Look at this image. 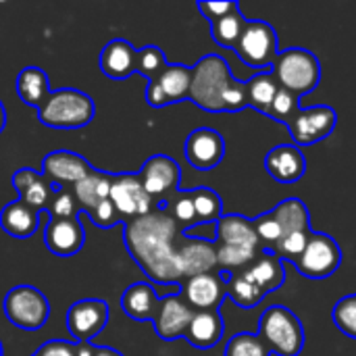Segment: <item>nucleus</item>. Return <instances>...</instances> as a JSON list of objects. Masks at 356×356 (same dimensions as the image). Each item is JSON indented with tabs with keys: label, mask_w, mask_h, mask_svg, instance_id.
Listing matches in <instances>:
<instances>
[{
	"label": "nucleus",
	"mask_w": 356,
	"mask_h": 356,
	"mask_svg": "<svg viewBox=\"0 0 356 356\" xmlns=\"http://www.w3.org/2000/svg\"><path fill=\"white\" fill-rule=\"evenodd\" d=\"M177 234L179 225L161 207L125 223L127 252L154 284L171 286L184 280L177 261Z\"/></svg>",
	"instance_id": "obj_1"
},
{
	"label": "nucleus",
	"mask_w": 356,
	"mask_h": 356,
	"mask_svg": "<svg viewBox=\"0 0 356 356\" xmlns=\"http://www.w3.org/2000/svg\"><path fill=\"white\" fill-rule=\"evenodd\" d=\"M94 100L86 92L63 88L48 94L46 102L38 108V119L52 129H79L94 119Z\"/></svg>",
	"instance_id": "obj_2"
},
{
	"label": "nucleus",
	"mask_w": 356,
	"mask_h": 356,
	"mask_svg": "<svg viewBox=\"0 0 356 356\" xmlns=\"http://www.w3.org/2000/svg\"><path fill=\"white\" fill-rule=\"evenodd\" d=\"M232 79L227 60L217 54H207L192 67L190 100L202 111L223 113V94Z\"/></svg>",
	"instance_id": "obj_3"
},
{
	"label": "nucleus",
	"mask_w": 356,
	"mask_h": 356,
	"mask_svg": "<svg viewBox=\"0 0 356 356\" xmlns=\"http://www.w3.org/2000/svg\"><path fill=\"white\" fill-rule=\"evenodd\" d=\"M259 338L277 356H298L305 348V327L286 307H269L261 315Z\"/></svg>",
	"instance_id": "obj_4"
},
{
	"label": "nucleus",
	"mask_w": 356,
	"mask_h": 356,
	"mask_svg": "<svg viewBox=\"0 0 356 356\" xmlns=\"http://www.w3.org/2000/svg\"><path fill=\"white\" fill-rule=\"evenodd\" d=\"M273 75L280 83V88L292 92L294 96L311 94L319 81H321V63L319 58L305 48H288L280 52Z\"/></svg>",
	"instance_id": "obj_5"
},
{
	"label": "nucleus",
	"mask_w": 356,
	"mask_h": 356,
	"mask_svg": "<svg viewBox=\"0 0 356 356\" xmlns=\"http://www.w3.org/2000/svg\"><path fill=\"white\" fill-rule=\"evenodd\" d=\"M4 315L15 327L23 332H38L50 317V302L44 292L33 286H15L4 296Z\"/></svg>",
	"instance_id": "obj_6"
},
{
	"label": "nucleus",
	"mask_w": 356,
	"mask_h": 356,
	"mask_svg": "<svg viewBox=\"0 0 356 356\" xmlns=\"http://www.w3.org/2000/svg\"><path fill=\"white\" fill-rule=\"evenodd\" d=\"M234 52L246 67L261 69V73L267 71L280 56L277 33L273 25L267 21H248Z\"/></svg>",
	"instance_id": "obj_7"
},
{
	"label": "nucleus",
	"mask_w": 356,
	"mask_h": 356,
	"mask_svg": "<svg viewBox=\"0 0 356 356\" xmlns=\"http://www.w3.org/2000/svg\"><path fill=\"white\" fill-rule=\"evenodd\" d=\"M340 265H342V250L338 242L327 234H315V232L302 257L294 263L298 273L309 280H325L334 275Z\"/></svg>",
	"instance_id": "obj_8"
},
{
	"label": "nucleus",
	"mask_w": 356,
	"mask_h": 356,
	"mask_svg": "<svg viewBox=\"0 0 356 356\" xmlns=\"http://www.w3.org/2000/svg\"><path fill=\"white\" fill-rule=\"evenodd\" d=\"M108 198H111V202L115 204L117 213L121 215V219L125 223L131 221V219L144 217V215L154 211L152 196L146 192L140 175H134V173H119V175H115Z\"/></svg>",
	"instance_id": "obj_9"
},
{
	"label": "nucleus",
	"mask_w": 356,
	"mask_h": 356,
	"mask_svg": "<svg viewBox=\"0 0 356 356\" xmlns=\"http://www.w3.org/2000/svg\"><path fill=\"white\" fill-rule=\"evenodd\" d=\"M338 123V113L332 106H309L300 108L288 123L292 140L298 146H311L332 136Z\"/></svg>",
	"instance_id": "obj_10"
},
{
	"label": "nucleus",
	"mask_w": 356,
	"mask_h": 356,
	"mask_svg": "<svg viewBox=\"0 0 356 356\" xmlns=\"http://www.w3.org/2000/svg\"><path fill=\"white\" fill-rule=\"evenodd\" d=\"M108 323V305L100 298H86L67 311V330L75 342H90Z\"/></svg>",
	"instance_id": "obj_11"
},
{
	"label": "nucleus",
	"mask_w": 356,
	"mask_h": 356,
	"mask_svg": "<svg viewBox=\"0 0 356 356\" xmlns=\"http://www.w3.org/2000/svg\"><path fill=\"white\" fill-rule=\"evenodd\" d=\"M184 154L196 171H213L225 156V140L211 127H198L186 138Z\"/></svg>",
	"instance_id": "obj_12"
},
{
	"label": "nucleus",
	"mask_w": 356,
	"mask_h": 356,
	"mask_svg": "<svg viewBox=\"0 0 356 356\" xmlns=\"http://www.w3.org/2000/svg\"><path fill=\"white\" fill-rule=\"evenodd\" d=\"M94 167L81 156L71 150H54L42 159V175L52 184V188L65 190L67 184L75 186L83 177H88Z\"/></svg>",
	"instance_id": "obj_13"
},
{
	"label": "nucleus",
	"mask_w": 356,
	"mask_h": 356,
	"mask_svg": "<svg viewBox=\"0 0 356 356\" xmlns=\"http://www.w3.org/2000/svg\"><path fill=\"white\" fill-rule=\"evenodd\" d=\"M44 244L46 248L60 259L75 257L86 244V227L79 217H50L44 227Z\"/></svg>",
	"instance_id": "obj_14"
},
{
	"label": "nucleus",
	"mask_w": 356,
	"mask_h": 356,
	"mask_svg": "<svg viewBox=\"0 0 356 356\" xmlns=\"http://www.w3.org/2000/svg\"><path fill=\"white\" fill-rule=\"evenodd\" d=\"M192 317H194V309L186 302V298L181 294H169L161 298L152 325L161 340L171 342L186 336Z\"/></svg>",
	"instance_id": "obj_15"
},
{
	"label": "nucleus",
	"mask_w": 356,
	"mask_h": 356,
	"mask_svg": "<svg viewBox=\"0 0 356 356\" xmlns=\"http://www.w3.org/2000/svg\"><path fill=\"white\" fill-rule=\"evenodd\" d=\"M227 282H229V277L225 280L217 271L196 275V277L186 280V284L181 286V296L194 309V313L219 311L223 298L227 296Z\"/></svg>",
	"instance_id": "obj_16"
},
{
	"label": "nucleus",
	"mask_w": 356,
	"mask_h": 356,
	"mask_svg": "<svg viewBox=\"0 0 356 356\" xmlns=\"http://www.w3.org/2000/svg\"><path fill=\"white\" fill-rule=\"evenodd\" d=\"M140 179L146 188V192L154 198H165L173 192H177L181 181V169L179 163L167 154H154L150 156L140 171Z\"/></svg>",
	"instance_id": "obj_17"
},
{
	"label": "nucleus",
	"mask_w": 356,
	"mask_h": 356,
	"mask_svg": "<svg viewBox=\"0 0 356 356\" xmlns=\"http://www.w3.org/2000/svg\"><path fill=\"white\" fill-rule=\"evenodd\" d=\"M177 261H179L181 275L186 280L204 275V273H213L219 269L217 246L213 240H204V238H188L186 236L177 244Z\"/></svg>",
	"instance_id": "obj_18"
},
{
	"label": "nucleus",
	"mask_w": 356,
	"mask_h": 356,
	"mask_svg": "<svg viewBox=\"0 0 356 356\" xmlns=\"http://www.w3.org/2000/svg\"><path fill=\"white\" fill-rule=\"evenodd\" d=\"M265 169L280 184H296L307 171V159L296 144H280L267 152Z\"/></svg>",
	"instance_id": "obj_19"
},
{
	"label": "nucleus",
	"mask_w": 356,
	"mask_h": 356,
	"mask_svg": "<svg viewBox=\"0 0 356 356\" xmlns=\"http://www.w3.org/2000/svg\"><path fill=\"white\" fill-rule=\"evenodd\" d=\"M10 184L19 192V200L38 213L48 211L54 200V194H56L52 184L42 173H35L31 169L15 171V175L10 177Z\"/></svg>",
	"instance_id": "obj_20"
},
{
	"label": "nucleus",
	"mask_w": 356,
	"mask_h": 356,
	"mask_svg": "<svg viewBox=\"0 0 356 356\" xmlns=\"http://www.w3.org/2000/svg\"><path fill=\"white\" fill-rule=\"evenodd\" d=\"M215 244L229 248H252L261 250V242L257 238L254 221L244 215H223L215 223Z\"/></svg>",
	"instance_id": "obj_21"
},
{
	"label": "nucleus",
	"mask_w": 356,
	"mask_h": 356,
	"mask_svg": "<svg viewBox=\"0 0 356 356\" xmlns=\"http://www.w3.org/2000/svg\"><path fill=\"white\" fill-rule=\"evenodd\" d=\"M138 50L127 40H111L100 52V71L111 79H127L136 73Z\"/></svg>",
	"instance_id": "obj_22"
},
{
	"label": "nucleus",
	"mask_w": 356,
	"mask_h": 356,
	"mask_svg": "<svg viewBox=\"0 0 356 356\" xmlns=\"http://www.w3.org/2000/svg\"><path fill=\"white\" fill-rule=\"evenodd\" d=\"M223 332H225V323H223V317L219 315V311H198V313H194L184 338L194 348L209 350L221 342Z\"/></svg>",
	"instance_id": "obj_23"
},
{
	"label": "nucleus",
	"mask_w": 356,
	"mask_h": 356,
	"mask_svg": "<svg viewBox=\"0 0 356 356\" xmlns=\"http://www.w3.org/2000/svg\"><path fill=\"white\" fill-rule=\"evenodd\" d=\"M159 302L161 298L156 296V290L144 282L131 284L121 296V309L134 321H152L159 311Z\"/></svg>",
	"instance_id": "obj_24"
},
{
	"label": "nucleus",
	"mask_w": 356,
	"mask_h": 356,
	"mask_svg": "<svg viewBox=\"0 0 356 356\" xmlns=\"http://www.w3.org/2000/svg\"><path fill=\"white\" fill-rule=\"evenodd\" d=\"M40 215L38 211H33L31 207H27L21 200L8 202L2 213H0V227L17 240H25L31 238L38 227H40Z\"/></svg>",
	"instance_id": "obj_25"
},
{
	"label": "nucleus",
	"mask_w": 356,
	"mask_h": 356,
	"mask_svg": "<svg viewBox=\"0 0 356 356\" xmlns=\"http://www.w3.org/2000/svg\"><path fill=\"white\" fill-rule=\"evenodd\" d=\"M113 177L115 175H108V173H102V171H92L88 177H83L81 181H77L73 186V196H75V202L77 207L88 215L92 213L100 202L108 200L111 196V186H113Z\"/></svg>",
	"instance_id": "obj_26"
},
{
	"label": "nucleus",
	"mask_w": 356,
	"mask_h": 356,
	"mask_svg": "<svg viewBox=\"0 0 356 356\" xmlns=\"http://www.w3.org/2000/svg\"><path fill=\"white\" fill-rule=\"evenodd\" d=\"M244 275L263 292V294H269L273 290H280L286 282V271H284V265L277 257L265 252V254H259L257 261L244 269Z\"/></svg>",
	"instance_id": "obj_27"
},
{
	"label": "nucleus",
	"mask_w": 356,
	"mask_h": 356,
	"mask_svg": "<svg viewBox=\"0 0 356 356\" xmlns=\"http://www.w3.org/2000/svg\"><path fill=\"white\" fill-rule=\"evenodd\" d=\"M17 94L19 98L33 108H40L50 94V79L40 67H23L17 75Z\"/></svg>",
	"instance_id": "obj_28"
},
{
	"label": "nucleus",
	"mask_w": 356,
	"mask_h": 356,
	"mask_svg": "<svg viewBox=\"0 0 356 356\" xmlns=\"http://www.w3.org/2000/svg\"><path fill=\"white\" fill-rule=\"evenodd\" d=\"M159 88L163 90L169 104L190 100V86H192V69L186 65H167V69L156 79Z\"/></svg>",
	"instance_id": "obj_29"
},
{
	"label": "nucleus",
	"mask_w": 356,
	"mask_h": 356,
	"mask_svg": "<svg viewBox=\"0 0 356 356\" xmlns=\"http://www.w3.org/2000/svg\"><path fill=\"white\" fill-rule=\"evenodd\" d=\"M280 92V83L273 75V71L257 73L246 81V94H248V106L259 113H269L275 94Z\"/></svg>",
	"instance_id": "obj_30"
},
{
	"label": "nucleus",
	"mask_w": 356,
	"mask_h": 356,
	"mask_svg": "<svg viewBox=\"0 0 356 356\" xmlns=\"http://www.w3.org/2000/svg\"><path fill=\"white\" fill-rule=\"evenodd\" d=\"M275 219L280 221L284 236L296 234V232H311V215L302 200L298 198H286L273 209Z\"/></svg>",
	"instance_id": "obj_31"
},
{
	"label": "nucleus",
	"mask_w": 356,
	"mask_h": 356,
	"mask_svg": "<svg viewBox=\"0 0 356 356\" xmlns=\"http://www.w3.org/2000/svg\"><path fill=\"white\" fill-rule=\"evenodd\" d=\"M246 17L242 15L240 8H236L234 13L225 15L223 19L215 21L211 25V31H213V40L219 44V46H225V48H236L240 38H242V31L246 27Z\"/></svg>",
	"instance_id": "obj_32"
},
{
	"label": "nucleus",
	"mask_w": 356,
	"mask_h": 356,
	"mask_svg": "<svg viewBox=\"0 0 356 356\" xmlns=\"http://www.w3.org/2000/svg\"><path fill=\"white\" fill-rule=\"evenodd\" d=\"M227 296L240 307V309H254L261 305L265 294L244 275V271L232 273L227 282Z\"/></svg>",
	"instance_id": "obj_33"
},
{
	"label": "nucleus",
	"mask_w": 356,
	"mask_h": 356,
	"mask_svg": "<svg viewBox=\"0 0 356 356\" xmlns=\"http://www.w3.org/2000/svg\"><path fill=\"white\" fill-rule=\"evenodd\" d=\"M192 200H194L198 225L200 223H217L223 217V204L215 190L196 188V190H192Z\"/></svg>",
	"instance_id": "obj_34"
},
{
	"label": "nucleus",
	"mask_w": 356,
	"mask_h": 356,
	"mask_svg": "<svg viewBox=\"0 0 356 356\" xmlns=\"http://www.w3.org/2000/svg\"><path fill=\"white\" fill-rule=\"evenodd\" d=\"M161 209H165L173 221L179 225V229H192L198 225V219H196V209H194V200H192V192H177L169 204L167 202H161L159 204Z\"/></svg>",
	"instance_id": "obj_35"
},
{
	"label": "nucleus",
	"mask_w": 356,
	"mask_h": 356,
	"mask_svg": "<svg viewBox=\"0 0 356 356\" xmlns=\"http://www.w3.org/2000/svg\"><path fill=\"white\" fill-rule=\"evenodd\" d=\"M167 58L159 46H144L138 50V63H136V73L144 75L148 81H156L161 73L167 69Z\"/></svg>",
	"instance_id": "obj_36"
},
{
	"label": "nucleus",
	"mask_w": 356,
	"mask_h": 356,
	"mask_svg": "<svg viewBox=\"0 0 356 356\" xmlns=\"http://www.w3.org/2000/svg\"><path fill=\"white\" fill-rule=\"evenodd\" d=\"M254 229H257V238L261 242V248H265V252H273V248L280 244V240L284 238V229L280 225V221L275 219L273 211L263 213L261 217H257L254 221Z\"/></svg>",
	"instance_id": "obj_37"
},
{
	"label": "nucleus",
	"mask_w": 356,
	"mask_h": 356,
	"mask_svg": "<svg viewBox=\"0 0 356 356\" xmlns=\"http://www.w3.org/2000/svg\"><path fill=\"white\" fill-rule=\"evenodd\" d=\"M225 356H271V353L257 334L242 332L227 342Z\"/></svg>",
	"instance_id": "obj_38"
},
{
	"label": "nucleus",
	"mask_w": 356,
	"mask_h": 356,
	"mask_svg": "<svg viewBox=\"0 0 356 356\" xmlns=\"http://www.w3.org/2000/svg\"><path fill=\"white\" fill-rule=\"evenodd\" d=\"M311 236H313V232H296V234H288V236H284L282 240H280V244L273 248V257H277L280 261H290V263H296L300 257H302V252H305V248H307V244H309V240H311Z\"/></svg>",
	"instance_id": "obj_39"
},
{
	"label": "nucleus",
	"mask_w": 356,
	"mask_h": 356,
	"mask_svg": "<svg viewBox=\"0 0 356 356\" xmlns=\"http://www.w3.org/2000/svg\"><path fill=\"white\" fill-rule=\"evenodd\" d=\"M332 319L342 334H346L348 338H356V294H348L336 302Z\"/></svg>",
	"instance_id": "obj_40"
},
{
	"label": "nucleus",
	"mask_w": 356,
	"mask_h": 356,
	"mask_svg": "<svg viewBox=\"0 0 356 356\" xmlns=\"http://www.w3.org/2000/svg\"><path fill=\"white\" fill-rule=\"evenodd\" d=\"M298 111H300L298 96H294L292 92H288V90L280 88V92L275 94L273 104H271V108H269L267 117H271V119H275V121H280V123L288 125V123L294 119V115H296Z\"/></svg>",
	"instance_id": "obj_41"
},
{
	"label": "nucleus",
	"mask_w": 356,
	"mask_h": 356,
	"mask_svg": "<svg viewBox=\"0 0 356 356\" xmlns=\"http://www.w3.org/2000/svg\"><path fill=\"white\" fill-rule=\"evenodd\" d=\"M88 217H90V221H92L96 227H102V229H108V227H115V225H119V223H125V221L121 219V215L117 213L115 204L111 202V198L104 200V202H100L92 213H88Z\"/></svg>",
	"instance_id": "obj_42"
},
{
	"label": "nucleus",
	"mask_w": 356,
	"mask_h": 356,
	"mask_svg": "<svg viewBox=\"0 0 356 356\" xmlns=\"http://www.w3.org/2000/svg\"><path fill=\"white\" fill-rule=\"evenodd\" d=\"M248 106V94H246V83L232 79V83L227 86L225 94H223V111L227 113H238L242 108Z\"/></svg>",
	"instance_id": "obj_43"
},
{
	"label": "nucleus",
	"mask_w": 356,
	"mask_h": 356,
	"mask_svg": "<svg viewBox=\"0 0 356 356\" xmlns=\"http://www.w3.org/2000/svg\"><path fill=\"white\" fill-rule=\"evenodd\" d=\"M50 217H58V219H65V217H77V202H75V196L73 192H67V190H58L54 194V200L50 204Z\"/></svg>",
	"instance_id": "obj_44"
},
{
	"label": "nucleus",
	"mask_w": 356,
	"mask_h": 356,
	"mask_svg": "<svg viewBox=\"0 0 356 356\" xmlns=\"http://www.w3.org/2000/svg\"><path fill=\"white\" fill-rule=\"evenodd\" d=\"M238 6V2H232V0H223V2H198V10L204 15V19L211 21V25L219 19H223L225 15L234 13Z\"/></svg>",
	"instance_id": "obj_45"
},
{
	"label": "nucleus",
	"mask_w": 356,
	"mask_h": 356,
	"mask_svg": "<svg viewBox=\"0 0 356 356\" xmlns=\"http://www.w3.org/2000/svg\"><path fill=\"white\" fill-rule=\"evenodd\" d=\"M33 356H77L75 355V344L65 342V340H50L38 348Z\"/></svg>",
	"instance_id": "obj_46"
},
{
	"label": "nucleus",
	"mask_w": 356,
	"mask_h": 356,
	"mask_svg": "<svg viewBox=\"0 0 356 356\" xmlns=\"http://www.w3.org/2000/svg\"><path fill=\"white\" fill-rule=\"evenodd\" d=\"M146 102H148L152 108H163V106L169 104L167 98H165V94H163V90L159 88L156 81H148V88H146Z\"/></svg>",
	"instance_id": "obj_47"
},
{
	"label": "nucleus",
	"mask_w": 356,
	"mask_h": 356,
	"mask_svg": "<svg viewBox=\"0 0 356 356\" xmlns=\"http://www.w3.org/2000/svg\"><path fill=\"white\" fill-rule=\"evenodd\" d=\"M94 356H123L119 350L108 348V346H96V355Z\"/></svg>",
	"instance_id": "obj_48"
},
{
	"label": "nucleus",
	"mask_w": 356,
	"mask_h": 356,
	"mask_svg": "<svg viewBox=\"0 0 356 356\" xmlns=\"http://www.w3.org/2000/svg\"><path fill=\"white\" fill-rule=\"evenodd\" d=\"M4 127H6V111H4V104L0 100V134L4 131Z\"/></svg>",
	"instance_id": "obj_49"
},
{
	"label": "nucleus",
	"mask_w": 356,
	"mask_h": 356,
	"mask_svg": "<svg viewBox=\"0 0 356 356\" xmlns=\"http://www.w3.org/2000/svg\"><path fill=\"white\" fill-rule=\"evenodd\" d=\"M4 355V353H2V344H0V356Z\"/></svg>",
	"instance_id": "obj_50"
}]
</instances>
